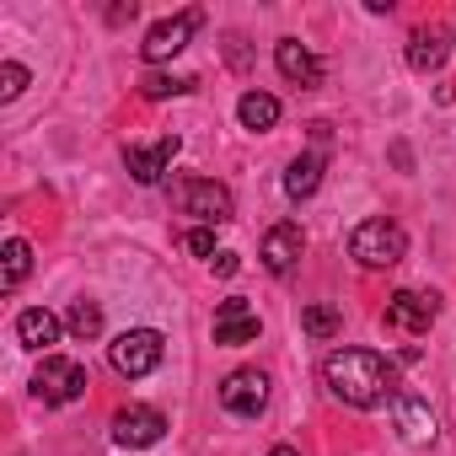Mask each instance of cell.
<instances>
[{
    "mask_svg": "<svg viewBox=\"0 0 456 456\" xmlns=\"http://www.w3.org/2000/svg\"><path fill=\"white\" fill-rule=\"evenodd\" d=\"M322 381L349 408H381L397 397V370L376 349H333L322 360Z\"/></svg>",
    "mask_w": 456,
    "mask_h": 456,
    "instance_id": "6da1fadb",
    "label": "cell"
},
{
    "mask_svg": "<svg viewBox=\"0 0 456 456\" xmlns=\"http://www.w3.org/2000/svg\"><path fill=\"white\" fill-rule=\"evenodd\" d=\"M349 258L360 269H392V264L408 258V232H403L397 220H387V215L360 220L354 232H349Z\"/></svg>",
    "mask_w": 456,
    "mask_h": 456,
    "instance_id": "7a4b0ae2",
    "label": "cell"
},
{
    "mask_svg": "<svg viewBox=\"0 0 456 456\" xmlns=\"http://www.w3.org/2000/svg\"><path fill=\"white\" fill-rule=\"evenodd\" d=\"M172 199H177V209L193 215L199 225H225V220L237 215L232 188L215 183V177H177V183H172Z\"/></svg>",
    "mask_w": 456,
    "mask_h": 456,
    "instance_id": "3957f363",
    "label": "cell"
},
{
    "mask_svg": "<svg viewBox=\"0 0 456 456\" xmlns=\"http://www.w3.org/2000/svg\"><path fill=\"white\" fill-rule=\"evenodd\" d=\"M161 354H167V338H161L156 328H129V333H118V338L108 344L113 370H118V376H129V381L151 376V370L161 365Z\"/></svg>",
    "mask_w": 456,
    "mask_h": 456,
    "instance_id": "277c9868",
    "label": "cell"
},
{
    "mask_svg": "<svg viewBox=\"0 0 456 456\" xmlns=\"http://www.w3.org/2000/svg\"><path fill=\"white\" fill-rule=\"evenodd\" d=\"M33 392H38V403L65 408V403H76L86 392V365L81 360H65V354H44V365L33 376Z\"/></svg>",
    "mask_w": 456,
    "mask_h": 456,
    "instance_id": "5b68a950",
    "label": "cell"
},
{
    "mask_svg": "<svg viewBox=\"0 0 456 456\" xmlns=\"http://www.w3.org/2000/svg\"><path fill=\"white\" fill-rule=\"evenodd\" d=\"M199 22H204V12H199V6H188V12H177V17H161V22H156V28L145 33L140 54H145L151 65H161V60L183 54V49H188V38L199 33Z\"/></svg>",
    "mask_w": 456,
    "mask_h": 456,
    "instance_id": "8992f818",
    "label": "cell"
},
{
    "mask_svg": "<svg viewBox=\"0 0 456 456\" xmlns=\"http://www.w3.org/2000/svg\"><path fill=\"white\" fill-rule=\"evenodd\" d=\"M220 408L237 419H258L269 408V376L264 370H232L220 381Z\"/></svg>",
    "mask_w": 456,
    "mask_h": 456,
    "instance_id": "52a82bcc",
    "label": "cell"
},
{
    "mask_svg": "<svg viewBox=\"0 0 456 456\" xmlns=\"http://www.w3.org/2000/svg\"><path fill=\"white\" fill-rule=\"evenodd\" d=\"M177 151H183V140H177V134H161L156 145H129V151H124V167H129V177H134V183L156 188V183L172 172Z\"/></svg>",
    "mask_w": 456,
    "mask_h": 456,
    "instance_id": "ba28073f",
    "label": "cell"
},
{
    "mask_svg": "<svg viewBox=\"0 0 456 456\" xmlns=\"http://www.w3.org/2000/svg\"><path fill=\"white\" fill-rule=\"evenodd\" d=\"M161 435H167V419H161L156 408H145V403H129V408L113 413V440L129 445V451H145V445H156Z\"/></svg>",
    "mask_w": 456,
    "mask_h": 456,
    "instance_id": "9c48e42d",
    "label": "cell"
},
{
    "mask_svg": "<svg viewBox=\"0 0 456 456\" xmlns=\"http://www.w3.org/2000/svg\"><path fill=\"white\" fill-rule=\"evenodd\" d=\"M258 333H264V322H258V312H253L242 296H225V301H220V312H215V344L242 349V344H253Z\"/></svg>",
    "mask_w": 456,
    "mask_h": 456,
    "instance_id": "30bf717a",
    "label": "cell"
},
{
    "mask_svg": "<svg viewBox=\"0 0 456 456\" xmlns=\"http://www.w3.org/2000/svg\"><path fill=\"white\" fill-rule=\"evenodd\" d=\"M301 253H306V232H301L296 220L269 225V237H264V269L269 274H290L301 264Z\"/></svg>",
    "mask_w": 456,
    "mask_h": 456,
    "instance_id": "8fae6325",
    "label": "cell"
},
{
    "mask_svg": "<svg viewBox=\"0 0 456 456\" xmlns=\"http://www.w3.org/2000/svg\"><path fill=\"white\" fill-rule=\"evenodd\" d=\"M435 312H440L435 296H424V290H397V296L387 301V328H397V333H429Z\"/></svg>",
    "mask_w": 456,
    "mask_h": 456,
    "instance_id": "7c38bea8",
    "label": "cell"
},
{
    "mask_svg": "<svg viewBox=\"0 0 456 456\" xmlns=\"http://www.w3.org/2000/svg\"><path fill=\"white\" fill-rule=\"evenodd\" d=\"M392 424H397V435H403L408 445H429V440H435V413H429V403L413 397V392H397V397H392Z\"/></svg>",
    "mask_w": 456,
    "mask_h": 456,
    "instance_id": "4fadbf2b",
    "label": "cell"
},
{
    "mask_svg": "<svg viewBox=\"0 0 456 456\" xmlns=\"http://www.w3.org/2000/svg\"><path fill=\"white\" fill-rule=\"evenodd\" d=\"M274 65H280V76H285L290 86H317V81H322V65H317V54H312L301 38H280V44H274Z\"/></svg>",
    "mask_w": 456,
    "mask_h": 456,
    "instance_id": "5bb4252c",
    "label": "cell"
},
{
    "mask_svg": "<svg viewBox=\"0 0 456 456\" xmlns=\"http://www.w3.org/2000/svg\"><path fill=\"white\" fill-rule=\"evenodd\" d=\"M60 317L54 312H44V306H28L22 317H17V338H22V349H38V354H49L54 344H60Z\"/></svg>",
    "mask_w": 456,
    "mask_h": 456,
    "instance_id": "9a60e30c",
    "label": "cell"
},
{
    "mask_svg": "<svg viewBox=\"0 0 456 456\" xmlns=\"http://www.w3.org/2000/svg\"><path fill=\"white\" fill-rule=\"evenodd\" d=\"M317 188H322V156L306 151V156H296V161L285 167V193H290V199H312Z\"/></svg>",
    "mask_w": 456,
    "mask_h": 456,
    "instance_id": "2e32d148",
    "label": "cell"
},
{
    "mask_svg": "<svg viewBox=\"0 0 456 456\" xmlns=\"http://www.w3.org/2000/svg\"><path fill=\"white\" fill-rule=\"evenodd\" d=\"M237 118L248 124V129H274L280 124V97H269V92H242V102H237Z\"/></svg>",
    "mask_w": 456,
    "mask_h": 456,
    "instance_id": "e0dca14e",
    "label": "cell"
},
{
    "mask_svg": "<svg viewBox=\"0 0 456 456\" xmlns=\"http://www.w3.org/2000/svg\"><path fill=\"white\" fill-rule=\"evenodd\" d=\"M28 274H33V248L22 237H12L6 253H0V290H17Z\"/></svg>",
    "mask_w": 456,
    "mask_h": 456,
    "instance_id": "ac0fdd59",
    "label": "cell"
},
{
    "mask_svg": "<svg viewBox=\"0 0 456 456\" xmlns=\"http://www.w3.org/2000/svg\"><path fill=\"white\" fill-rule=\"evenodd\" d=\"M199 81L193 76H172V70H145L140 76V97L145 102H167V97H183V92H193Z\"/></svg>",
    "mask_w": 456,
    "mask_h": 456,
    "instance_id": "d6986e66",
    "label": "cell"
},
{
    "mask_svg": "<svg viewBox=\"0 0 456 456\" xmlns=\"http://www.w3.org/2000/svg\"><path fill=\"white\" fill-rule=\"evenodd\" d=\"M408 65L413 70H440L445 65V38L440 33H413L408 38Z\"/></svg>",
    "mask_w": 456,
    "mask_h": 456,
    "instance_id": "ffe728a7",
    "label": "cell"
},
{
    "mask_svg": "<svg viewBox=\"0 0 456 456\" xmlns=\"http://www.w3.org/2000/svg\"><path fill=\"white\" fill-rule=\"evenodd\" d=\"M65 328H70L76 338H97V333H102V306H97V301H76L70 317H65Z\"/></svg>",
    "mask_w": 456,
    "mask_h": 456,
    "instance_id": "44dd1931",
    "label": "cell"
},
{
    "mask_svg": "<svg viewBox=\"0 0 456 456\" xmlns=\"http://www.w3.org/2000/svg\"><path fill=\"white\" fill-rule=\"evenodd\" d=\"M301 328H306L312 338H333V333L344 328V317H338L333 306H306V312H301Z\"/></svg>",
    "mask_w": 456,
    "mask_h": 456,
    "instance_id": "7402d4cb",
    "label": "cell"
},
{
    "mask_svg": "<svg viewBox=\"0 0 456 456\" xmlns=\"http://www.w3.org/2000/svg\"><path fill=\"white\" fill-rule=\"evenodd\" d=\"M22 92H28V70L17 60H6V65H0V102H17Z\"/></svg>",
    "mask_w": 456,
    "mask_h": 456,
    "instance_id": "603a6c76",
    "label": "cell"
},
{
    "mask_svg": "<svg viewBox=\"0 0 456 456\" xmlns=\"http://www.w3.org/2000/svg\"><path fill=\"white\" fill-rule=\"evenodd\" d=\"M183 248H188L193 258H209V253H215V225H193V232L183 237Z\"/></svg>",
    "mask_w": 456,
    "mask_h": 456,
    "instance_id": "cb8c5ba5",
    "label": "cell"
},
{
    "mask_svg": "<svg viewBox=\"0 0 456 456\" xmlns=\"http://www.w3.org/2000/svg\"><path fill=\"white\" fill-rule=\"evenodd\" d=\"M209 264H215V274H237V253H215Z\"/></svg>",
    "mask_w": 456,
    "mask_h": 456,
    "instance_id": "d4e9b609",
    "label": "cell"
},
{
    "mask_svg": "<svg viewBox=\"0 0 456 456\" xmlns=\"http://www.w3.org/2000/svg\"><path fill=\"white\" fill-rule=\"evenodd\" d=\"M269 456H301V451H296V445H274Z\"/></svg>",
    "mask_w": 456,
    "mask_h": 456,
    "instance_id": "484cf974",
    "label": "cell"
}]
</instances>
